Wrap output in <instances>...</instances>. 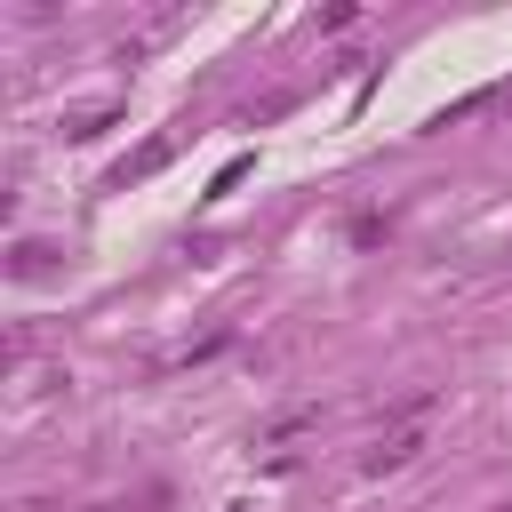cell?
<instances>
[{
  "label": "cell",
  "instance_id": "cell-2",
  "mask_svg": "<svg viewBox=\"0 0 512 512\" xmlns=\"http://www.w3.org/2000/svg\"><path fill=\"white\" fill-rule=\"evenodd\" d=\"M16 272H24V280H32V272H48V248H40V240H24V248H16Z\"/></svg>",
  "mask_w": 512,
  "mask_h": 512
},
{
  "label": "cell",
  "instance_id": "cell-1",
  "mask_svg": "<svg viewBox=\"0 0 512 512\" xmlns=\"http://www.w3.org/2000/svg\"><path fill=\"white\" fill-rule=\"evenodd\" d=\"M416 448H424V432H392V440H384V448L368 456V472H392V464H408Z\"/></svg>",
  "mask_w": 512,
  "mask_h": 512
}]
</instances>
